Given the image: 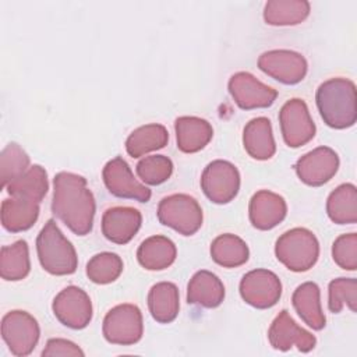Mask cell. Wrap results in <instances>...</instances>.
Returning a JSON list of instances; mask_svg holds the SVG:
<instances>
[{
  "instance_id": "6da1fadb",
  "label": "cell",
  "mask_w": 357,
  "mask_h": 357,
  "mask_svg": "<svg viewBox=\"0 0 357 357\" xmlns=\"http://www.w3.org/2000/svg\"><path fill=\"white\" fill-rule=\"evenodd\" d=\"M53 213L74 233L85 236L92 230L96 204L85 177L60 172L53 178Z\"/></svg>"
},
{
  "instance_id": "7a4b0ae2",
  "label": "cell",
  "mask_w": 357,
  "mask_h": 357,
  "mask_svg": "<svg viewBox=\"0 0 357 357\" xmlns=\"http://www.w3.org/2000/svg\"><path fill=\"white\" fill-rule=\"evenodd\" d=\"M315 102L326 126L336 130L354 126L357 120V95L353 81L342 77L324 81L317 89Z\"/></svg>"
},
{
  "instance_id": "3957f363",
  "label": "cell",
  "mask_w": 357,
  "mask_h": 357,
  "mask_svg": "<svg viewBox=\"0 0 357 357\" xmlns=\"http://www.w3.org/2000/svg\"><path fill=\"white\" fill-rule=\"evenodd\" d=\"M36 252L42 268L52 275L64 276L77 271L78 257L75 248L53 219L47 220L38 234Z\"/></svg>"
},
{
  "instance_id": "277c9868",
  "label": "cell",
  "mask_w": 357,
  "mask_h": 357,
  "mask_svg": "<svg viewBox=\"0 0 357 357\" xmlns=\"http://www.w3.org/2000/svg\"><path fill=\"white\" fill-rule=\"evenodd\" d=\"M275 255L280 264L293 272L311 269L319 257V243L315 234L305 227L284 231L275 244Z\"/></svg>"
},
{
  "instance_id": "5b68a950",
  "label": "cell",
  "mask_w": 357,
  "mask_h": 357,
  "mask_svg": "<svg viewBox=\"0 0 357 357\" xmlns=\"http://www.w3.org/2000/svg\"><path fill=\"white\" fill-rule=\"evenodd\" d=\"M158 219L183 236L195 234L202 226V209L198 201L188 194H172L158 205Z\"/></svg>"
},
{
  "instance_id": "8992f818",
  "label": "cell",
  "mask_w": 357,
  "mask_h": 357,
  "mask_svg": "<svg viewBox=\"0 0 357 357\" xmlns=\"http://www.w3.org/2000/svg\"><path fill=\"white\" fill-rule=\"evenodd\" d=\"M102 333L112 344L130 346L141 340L144 321L141 310L134 304H119L103 318Z\"/></svg>"
},
{
  "instance_id": "52a82bcc",
  "label": "cell",
  "mask_w": 357,
  "mask_h": 357,
  "mask_svg": "<svg viewBox=\"0 0 357 357\" xmlns=\"http://www.w3.org/2000/svg\"><path fill=\"white\" fill-rule=\"evenodd\" d=\"M40 329L38 321L26 311L13 310L1 319V337L11 354L29 356L38 344Z\"/></svg>"
},
{
  "instance_id": "ba28073f",
  "label": "cell",
  "mask_w": 357,
  "mask_h": 357,
  "mask_svg": "<svg viewBox=\"0 0 357 357\" xmlns=\"http://www.w3.org/2000/svg\"><path fill=\"white\" fill-rule=\"evenodd\" d=\"M201 188L209 201L220 205L227 204L238 194L240 173L227 160H212L202 172Z\"/></svg>"
},
{
  "instance_id": "9c48e42d",
  "label": "cell",
  "mask_w": 357,
  "mask_h": 357,
  "mask_svg": "<svg viewBox=\"0 0 357 357\" xmlns=\"http://www.w3.org/2000/svg\"><path fill=\"white\" fill-rule=\"evenodd\" d=\"M282 137L290 148H298L310 142L315 135V124L310 116L308 106L303 99L287 100L279 112Z\"/></svg>"
},
{
  "instance_id": "30bf717a",
  "label": "cell",
  "mask_w": 357,
  "mask_h": 357,
  "mask_svg": "<svg viewBox=\"0 0 357 357\" xmlns=\"http://www.w3.org/2000/svg\"><path fill=\"white\" fill-rule=\"evenodd\" d=\"M258 67L271 78L286 85L301 82L308 70L305 57L298 52L287 49H275L262 53L258 59Z\"/></svg>"
},
{
  "instance_id": "8fae6325",
  "label": "cell",
  "mask_w": 357,
  "mask_h": 357,
  "mask_svg": "<svg viewBox=\"0 0 357 357\" xmlns=\"http://www.w3.org/2000/svg\"><path fill=\"white\" fill-rule=\"evenodd\" d=\"M240 296L254 308H271L282 296L280 279L272 271L252 269L240 282Z\"/></svg>"
},
{
  "instance_id": "7c38bea8",
  "label": "cell",
  "mask_w": 357,
  "mask_h": 357,
  "mask_svg": "<svg viewBox=\"0 0 357 357\" xmlns=\"http://www.w3.org/2000/svg\"><path fill=\"white\" fill-rule=\"evenodd\" d=\"M54 317L67 328L84 329L92 319V303L89 296L77 286H67L53 300Z\"/></svg>"
},
{
  "instance_id": "4fadbf2b",
  "label": "cell",
  "mask_w": 357,
  "mask_h": 357,
  "mask_svg": "<svg viewBox=\"0 0 357 357\" xmlns=\"http://www.w3.org/2000/svg\"><path fill=\"white\" fill-rule=\"evenodd\" d=\"M227 88L234 103L244 110L269 107L278 98L276 89L262 84L247 71L233 74Z\"/></svg>"
},
{
  "instance_id": "5bb4252c",
  "label": "cell",
  "mask_w": 357,
  "mask_h": 357,
  "mask_svg": "<svg viewBox=\"0 0 357 357\" xmlns=\"http://www.w3.org/2000/svg\"><path fill=\"white\" fill-rule=\"evenodd\" d=\"M102 177L109 192L117 198L139 202H148L151 199V190L135 180L128 163L120 156L113 158L105 165Z\"/></svg>"
},
{
  "instance_id": "9a60e30c",
  "label": "cell",
  "mask_w": 357,
  "mask_h": 357,
  "mask_svg": "<svg viewBox=\"0 0 357 357\" xmlns=\"http://www.w3.org/2000/svg\"><path fill=\"white\" fill-rule=\"evenodd\" d=\"M296 173L298 178L312 187L328 183L339 169V156L329 146H318L296 162Z\"/></svg>"
},
{
  "instance_id": "2e32d148",
  "label": "cell",
  "mask_w": 357,
  "mask_h": 357,
  "mask_svg": "<svg viewBox=\"0 0 357 357\" xmlns=\"http://www.w3.org/2000/svg\"><path fill=\"white\" fill-rule=\"evenodd\" d=\"M268 339L271 346L280 351H287L293 346H297L300 351L308 353L317 344L315 336L298 326L286 310H282L272 321L268 331Z\"/></svg>"
},
{
  "instance_id": "e0dca14e",
  "label": "cell",
  "mask_w": 357,
  "mask_h": 357,
  "mask_svg": "<svg viewBox=\"0 0 357 357\" xmlns=\"http://www.w3.org/2000/svg\"><path fill=\"white\" fill-rule=\"evenodd\" d=\"M142 215L132 206H113L103 212L102 233L114 244H127L137 234Z\"/></svg>"
},
{
  "instance_id": "ac0fdd59",
  "label": "cell",
  "mask_w": 357,
  "mask_h": 357,
  "mask_svg": "<svg viewBox=\"0 0 357 357\" xmlns=\"http://www.w3.org/2000/svg\"><path fill=\"white\" fill-rule=\"evenodd\" d=\"M287 213V205L282 195L261 190L255 192L248 205L251 225L258 230H271L278 226Z\"/></svg>"
},
{
  "instance_id": "d6986e66",
  "label": "cell",
  "mask_w": 357,
  "mask_h": 357,
  "mask_svg": "<svg viewBox=\"0 0 357 357\" xmlns=\"http://www.w3.org/2000/svg\"><path fill=\"white\" fill-rule=\"evenodd\" d=\"M177 148L184 153H195L204 149L213 137L209 121L195 116H181L174 121Z\"/></svg>"
},
{
  "instance_id": "ffe728a7",
  "label": "cell",
  "mask_w": 357,
  "mask_h": 357,
  "mask_svg": "<svg viewBox=\"0 0 357 357\" xmlns=\"http://www.w3.org/2000/svg\"><path fill=\"white\" fill-rule=\"evenodd\" d=\"M225 298L222 280L209 271H198L187 284V303L204 308H216Z\"/></svg>"
},
{
  "instance_id": "44dd1931",
  "label": "cell",
  "mask_w": 357,
  "mask_h": 357,
  "mask_svg": "<svg viewBox=\"0 0 357 357\" xmlns=\"http://www.w3.org/2000/svg\"><path fill=\"white\" fill-rule=\"evenodd\" d=\"M243 144L245 152L252 159H271L276 152L271 120L266 117H255L250 120L243 131Z\"/></svg>"
},
{
  "instance_id": "7402d4cb",
  "label": "cell",
  "mask_w": 357,
  "mask_h": 357,
  "mask_svg": "<svg viewBox=\"0 0 357 357\" xmlns=\"http://www.w3.org/2000/svg\"><path fill=\"white\" fill-rule=\"evenodd\" d=\"M39 216V202L11 197L1 202V225L11 233L31 229Z\"/></svg>"
},
{
  "instance_id": "603a6c76",
  "label": "cell",
  "mask_w": 357,
  "mask_h": 357,
  "mask_svg": "<svg viewBox=\"0 0 357 357\" xmlns=\"http://www.w3.org/2000/svg\"><path fill=\"white\" fill-rule=\"evenodd\" d=\"M291 303L298 317L314 331H321L326 325V318L321 308L319 287L314 282L301 283L291 296Z\"/></svg>"
},
{
  "instance_id": "cb8c5ba5",
  "label": "cell",
  "mask_w": 357,
  "mask_h": 357,
  "mask_svg": "<svg viewBox=\"0 0 357 357\" xmlns=\"http://www.w3.org/2000/svg\"><path fill=\"white\" fill-rule=\"evenodd\" d=\"M148 308L156 322H173L180 310V294L177 286L172 282H159L153 284L148 293Z\"/></svg>"
},
{
  "instance_id": "d4e9b609",
  "label": "cell",
  "mask_w": 357,
  "mask_h": 357,
  "mask_svg": "<svg viewBox=\"0 0 357 357\" xmlns=\"http://www.w3.org/2000/svg\"><path fill=\"white\" fill-rule=\"evenodd\" d=\"M177 255L174 243L165 236L145 238L137 250L139 265L148 271H163L169 268Z\"/></svg>"
},
{
  "instance_id": "484cf974",
  "label": "cell",
  "mask_w": 357,
  "mask_h": 357,
  "mask_svg": "<svg viewBox=\"0 0 357 357\" xmlns=\"http://www.w3.org/2000/svg\"><path fill=\"white\" fill-rule=\"evenodd\" d=\"M169 132L162 124H145L135 128L126 139V151L131 158H141L167 145Z\"/></svg>"
},
{
  "instance_id": "4316f807",
  "label": "cell",
  "mask_w": 357,
  "mask_h": 357,
  "mask_svg": "<svg viewBox=\"0 0 357 357\" xmlns=\"http://www.w3.org/2000/svg\"><path fill=\"white\" fill-rule=\"evenodd\" d=\"M326 213L333 223L353 225L357 222V188L351 183L336 187L328 197Z\"/></svg>"
},
{
  "instance_id": "83f0119b",
  "label": "cell",
  "mask_w": 357,
  "mask_h": 357,
  "mask_svg": "<svg viewBox=\"0 0 357 357\" xmlns=\"http://www.w3.org/2000/svg\"><path fill=\"white\" fill-rule=\"evenodd\" d=\"M211 257L223 268H237L248 261L250 250L243 238L231 233H225L212 241Z\"/></svg>"
},
{
  "instance_id": "f1b7e54d",
  "label": "cell",
  "mask_w": 357,
  "mask_h": 357,
  "mask_svg": "<svg viewBox=\"0 0 357 357\" xmlns=\"http://www.w3.org/2000/svg\"><path fill=\"white\" fill-rule=\"evenodd\" d=\"M310 14L305 0H271L264 7V20L269 25L287 26L303 22Z\"/></svg>"
},
{
  "instance_id": "f546056e",
  "label": "cell",
  "mask_w": 357,
  "mask_h": 357,
  "mask_svg": "<svg viewBox=\"0 0 357 357\" xmlns=\"http://www.w3.org/2000/svg\"><path fill=\"white\" fill-rule=\"evenodd\" d=\"M6 190L11 197L28 198L35 202H40L49 190L47 173L40 165H33L22 176L8 183Z\"/></svg>"
},
{
  "instance_id": "4dcf8cb0",
  "label": "cell",
  "mask_w": 357,
  "mask_h": 357,
  "mask_svg": "<svg viewBox=\"0 0 357 357\" xmlns=\"http://www.w3.org/2000/svg\"><path fill=\"white\" fill-rule=\"evenodd\" d=\"M31 271L29 250L25 240L3 245L0 251V275L4 280H22Z\"/></svg>"
},
{
  "instance_id": "1f68e13d",
  "label": "cell",
  "mask_w": 357,
  "mask_h": 357,
  "mask_svg": "<svg viewBox=\"0 0 357 357\" xmlns=\"http://www.w3.org/2000/svg\"><path fill=\"white\" fill-rule=\"evenodd\" d=\"M123 272V261L114 252H99L86 264V276L96 284L114 282Z\"/></svg>"
},
{
  "instance_id": "d6a6232c",
  "label": "cell",
  "mask_w": 357,
  "mask_h": 357,
  "mask_svg": "<svg viewBox=\"0 0 357 357\" xmlns=\"http://www.w3.org/2000/svg\"><path fill=\"white\" fill-rule=\"evenodd\" d=\"M29 169V156L15 142L7 144L0 155V178L1 185H6Z\"/></svg>"
},
{
  "instance_id": "836d02e7",
  "label": "cell",
  "mask_w": 357,
  "mask_h": 357,
  "mask_svg": "<svg viewBox=\"0 0 357 357\" xmlns=\"http://www.w3.org/2000/svg\"><path fill=\"white\" fill-rule=\"evenodd\" d=\"M328 308L333 314H339L344 305L353 312L357 307V280L354 278H337L328 287Z\"/></svg>"
},
{
  "instance_id": "e575fe53",
  "label": "cell",
  "mask_w": 357,
  "mask_h": 357,
  "mask_svg": "<svg viewBox=\"0 0 357 357\" xmlns=\"http://www.w3.org/2000/svg\"><path fill=\"white\" fill-rule=\"evenodd\" d=\"M138 177L149 185H159L167 181L173 173V162L165 155L145 156L137 165Z\"/></svg>"
},
{
  "instance_id": "d590c367",
  "label": "cell",
  "mask_w": 357,
  "mask_h": 357,
  "mask_svg": "<svg viewBox=\"0 0 357 357\" xmlns=\"http://www.w3.org/2000/svg\"><path fill=\"white\" fill-rule=\"evenodd\" d=\"M332 258L336 265L346 271L357 269V234L339 236L332 245Z\"/></svg>"
},
{
  "instance_id": "8d00e7d4",
  "label": "cell",
  "mask_w": 357,
  "mask_h": 357,
  "mask_svg": "<svg viewBox=\"0 0 357 357\" xmlns=\"http://www.w3.org/2000/svg\"><path fill=\"white\" fill-rule=\"evenodd\" d=\"M43 357H49V356H84V351L71 340L67 339H60V337H54V339H49L46 343V347L42 351Z\"/></svg>"
}]
</instances>
